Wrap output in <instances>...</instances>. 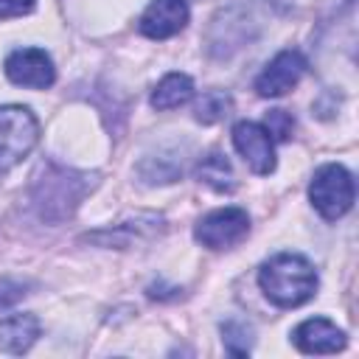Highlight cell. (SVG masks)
<instances>
[{
	"instance_id": "4",
	"label": "cell",
	"mask_w": 359,
	"mask_h": 359,
	"mask_svg": "<svg viewBox=\"0 0 359 359\" xmlns=\"http://www.w3.org/2000/svg\"><path fill=\"white\" fill-rule=\"evenodd\" d=\"M250 233V216L241 208H219L202 216L194 227V238L208 250H230Z\"/></svg>"
},
{
	"instance_id": "14",
	"label": "cell",
	"mask_w": 359,
	"mask_h": 359,
	"mask_svg": "<svg viewBox=\"0 0 359 359\" xmlns=\"http://www.w3.org/2000/svg\"><path fill=\"white\" fill-rule=\"evenodd\" d=\"M222 339H224V348L233 353V356H244L250 353V342H252V328L241 320H230L222 325Z\"/></svg>"
},
{
	"instance_id": "12",
	"label": "cell",
	"mask_w": 359,
	"mask_h": 359,
	"mask_svg": "<svg viewBox=\"0 0 359 359\" xmlns=\"http://www.w3.org/2000/svg\"><path fill=\"white\" fill-rule=\"evenodd\" d=\"M196 174H199V180H202L205 185H210L213 191H233V188H236L233 165H230V160H227L224 154H219V151L202 157Z\"/></svg>"
},
{
	"instance_id": "5",
	"label": "cell",
	"mask_w": 359,
	"mask_h": 359,
	"mask_svg": "<svg viewBox=\"0 0 359 359\" xmlns=\"http://www.w3.org/2000/svg\"><path fill=\"white\" fill-rule=\"evenodd\" d=\"M233 146H236V151L244 157V163L255 174L266 177V174L275 171V146H272L269 132L261 123H255V121H238L233 126Z\"/></svg>"
},
{
	"instance_id": "8",
	"label": "cell",
	"mask_w": 359,
	"mask_h": 359,
	"mask_svg": "<svg viewBox=\"0 0 359 359\" xmlns=\"http://www.w3.org/2000/svg\"><path fill=\"white\" fill-rule=\"evenodd\" d=\"M188 22L185 0H151L140 17V34L149 39H168L180 34Z\"/></svg>"
},
{
	"instance_id": "7",
	"label": "cell",
	"mask_w": 359,
	"mask_h": 359,
	"mask_svg": "<svg viewBox=\"0 0 359 359\" xmlns=\"http://www.w3.org/2000/svg\"><path fill=\"white\" fill-rule=\"evenodd\" d=\"M306 73V59L297 50H280L255 79V93L261 98L286 95Z\"/></svg>"
},
{
	"instance_id": "13",
	"label": "cell",
	"mask_w": 359,
	"mask_h": 359,
	"mask_svg": "<svg viewBox=\"0 0 359 359\" xmlns=\"http://www.w3.org/2000/svg\"><path fill=\"white\" fill-rule=\"evenodd\" d=\"M230 109H233V98H230L224 90H210V93H205V95L196 101L194 115H196L199 123H216V121L227 118Z\"/></svg>"
},
{
	"instance_id": "3",
	"label": "cell",
	"mask_w": 359,
	"mask_h": 359,
	"mask_svg": "<svg viewBox=\"0 0 359 359\" xmlns=\"http://www.w3.org/2000/svg\"><path fill=\"white\" fill-rule=\"evenodd\" d=\"M309 199L323 219L337 222L353 205V177L339 163H328V165L317 168L311 185H309Z\"/></svg>"
},
{
	"instance_id": "16",
	"label": "cell",
	"mask_w": 359,
	"mask_h": 359,
	"mask_svg": "<svg viewBox=\"0 0 359 359\" xmlns=\"http://www.w3.org/2000/svg\"><path fill=\"white\" fill-rule=\"evenodd\" d=\"M22 297H25V283L11 280V278H0V311L3 309H11Z\"/></svg>"
},
{
	"instance_id": "10",
	"label": "cell",
	"mask_w": 359,
	"mask_h": 359,
	"mask_svg": "<svg viewBox=\"0 0 359 359\" xmlns=\"http://www.w3.org/2000/svg\"><path fill=\"white\" fill-rule=\"evenodd\" d=\"M39 337V320L34 314H11L0 320V351L25 353Z\"/></svg>"
},
{
	"instance_id": "11",
	"label": "cell",
	"mask_w": 359,
	"mask_h": 359,
	"mask_svg": "<svg viewBox=\"0 0 359 359\" xmlns=\"http://www.w3.org/2000/svg\"><path fill=\"white\" fill-rule=\"evenodd\" d=\"M194 95V81L185 73H168L157 81L154 93H151V107L165 112V109H177L185 101H191Z\"/></svg>"
},
{
	"instance_id": "9",
	"label": "cell",
	"mask_w": 359,
	"mask_h": 359,
	"mask_svg": "<svg viewBox=\"0 0 359 359\" xmlns=\"http://www.w3.org/2000/svg\"><path fill=\"white\" fill-rule=\"evenodd\" d=\"M292 342L303 353H337L345 348V334L325 317H311L292 331Z\"/></svg>"
},
{
	"instance_id": "6",
	"label": "cell",
	"mask_w": 359,
	"mask_h": 359,
	"mask_svg": "<svg viewBox=\"0 0 359 359\" xmlns=\"http://www.w3.org/2000/svg\"><path fill=\"white\" fill-rule=\"evenodd\" d=\"M3 70L14 84L31 87V90H45L56 79V67H53L50 56L42 48H20V50H14L6 59Z\"/></svg>"
},
{
	"instance_id": "17",
	"label": "cell",
	"mask_w": 359,
	"mask_h": 359,
	"mask_svg": "<svg viewBox=\"0 0 359 359\" xmlns=\"http://www.w3.org/2000/svg\"><path fill=\"white\" fill-rule=\"evenodd\" d=\"M36 0H0V20H11V17H22L28 11H34Z\"/></svg>"
},
{
	"instance_id": "2",
	"label": "cell",
	"mask_w": 359,
	"mask_h": 359,
	"mask_svg": "<svg viewBox=\"0 0 359 359\" xmlns=\"http://www.w3.org/2000/svg\"><path fill=\"white\" fill-rule=\"evenodd\" d=\"M39 140V123L28 107H0V171L22 163Z\"/></svg>"
},
{
	"instance_id": "15",
	"label": "cell",
	"mask_w": 359,
	"mask_h": 359,
	"mask_svg": "<svg viewBox=\"0 0 359 359\" xmlns=\"http://www.w3.org/2000/svg\"><path fill=\"white\" fill-rule=\"evenodd\" d=\"M269 137H278V140H289L292 129H294V118L286 112V109H269L266 112V126Z\"/></svg>"
},
{
	"instance_id": "1",
	"label": "cell",
	"mask_w": 359,
	"mask_h": 359,
	"mask_svg": "<svg viewBox=\"0 0 359 359\" xmlns=\"http://www.w3.org/2000/svg\"><path fill=\"white\" fill-rule=\"evenodd\" d=\"M258 283L269 303L278 309H294L314 294L317 272L309 258L297 252H280L258 269Z\"/></svg>"
}]
</instances>
